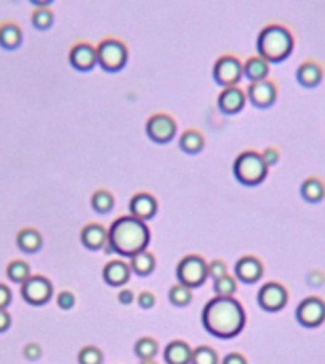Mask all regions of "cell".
Segmentation results:
<instances>
[{
    "label": "cell",
    "instance_id": "cell-1",
    "mask_svg": "<svg viewBox=\"0 0 325 364\" xmlns=\"http://www.w3.org/2000/svg\"><path fill=\"white\" fill-rule=\"evenodd\" d=\"M202 323L203 329L211 336L228 340L242 332L245 324V311L238 300L217 296L203 307Z\"/></svg>",
    "mask_w": 325,
    "mask_h": 364
},
{
    "label": "cell",
    "instance_id": "cell-2",
    "mask_svg": "<svg viewBox=\"0 0 325 364\" xmlns=\"http://www.w3.org/2000/svg\"><path fill=\"white\" fill-rule=\"evenodd\" d=\"M149 241H151V231L145 222L129 214L112 222L107 231V243L103 249L107 253H117L120 256L132 258L141 250H146Z\"/></svg>",
    "mask_w": 325,
    "mask_h": 364
},
{
    "label": "cell",
    "instance_id": "cell-3",
    "mask_svg": "<svg viewBox=\"0 0 325 364\" xmlns=\"http://www.w3.org/2000/svg\"><path fill=\"white\" fill-rule=\"evenodd\" d=\"M295 48V38L289 31L282 25H270L259 33L257 38V52L259 57H262L270 63H284L289 57Z\"/></svg>",
    "mask_w": 325,
    "mask_h": 364
},
{
    "label": "cell",
    "instance_id": "cell-4",
    "mask_svg": "<svg viewBox=\"0 0 325 364\" xmlns=\"http://www.w3.org/2000/svg\"><path fill=\"white\" fill-rule=\"evenodd\" d=\"M267 163L262 162V156L257 152H242L234 162V177L238 179L240 184H261L262 180L267 179Z\"/></svg>",
    "mask_w": 325,
    "mask_h": 364
},
{
    "label": "cell",
    "instance_id": "cell-5",
    "mask_svg": "<svg viewBox=\"0 0 325 364\" xmlns=\"http://www.w3.org/2000/svg\"><path fill=\"white\" fill-rule=\"evenodd\" d=\"M97 65L107 72H118L128 61V48L117 38H105L95 46Z\"/></svg>",
    "mask_w": 325,
    "mask_h": 364
},
{
    "label": "cell",
    "instance_id": "cell-6",
    "mask_svg": "<svg viewBox=\"0 0 325 364\" xmlns=\"http://www.w3.org/2000/svg\"><path fill=\"white\" fill-rule=\"evenodd\" d=\"M208 277V264L200 256H186V258H183L179 262V266H177V281L181 285L188 287V289L202 287Z\"/></svg>",
    "mask_w": 325,
    "mask_h": 364
},
{
    "label": "cell",
    "instance_id": "cell-7",
    "mask_svg": "<svg viewBox=\"0 0 325 364\" xmlns=\"http://www.w3.org/2000/svg\"><path fill=\"white\" fill-rule=\"evenodd\" d=\"M213 78L223 87L238 86V82L244 78L242 63L233 55H225V57L217 59V63L213 67Z\"/></svg>",
    "mask_w": 325,
    "mask_h": 364
},
{
    "label": "cell",
    "instance_id": "cell-8",
    "mask_svg": "<svg viewBox=\"0 0 325 364\" xmlns=\"http://www.w3.org/2000/svg\"><path fill=\"white\" fill-rule=\"evenodd\" d=\"M53 294L52 283L42 275H31L23 285H21V296L31 306H44Z\"/></svg>",
    "mask_w": 325,
    "mask_h": 364
},
{
    "label": "cell",
    "instance_id": "cell-9",
    "mask_svg": "<svg viewBox=\"0 0 325 364\" xmlns=\"http://www.w3.org/2000/svg\"><path fill=\"white\" fill-rule=\"evenodd\" d=\"M297 321L307 326V329H316L325 321V304L321 298L316 296H308L299 304L295 311Z\"/></svg>",
    "mask_w": 325,
    "mask_h": 364
},
{
    "label": "cell",
    "instance_id": "cell-10",
    "mask_svg": "<svg viewBox=\"0 0 325 364\" xmlns=\"http://www.w3.org/2000/svg\"><path fill=\"white\" fill-rule=\"evenodd\" d=\"M177 133V123L168 114H154L146 121V135L158 145H168Z\"/></svg>",
    "mask_w": 325,
    "mask_h": 364
},
{
    "label": "cell",
    "instance_id": "cell-11",
    "mask_svg": "<svg viewBox=\"0 0 325 364\" xmlns=\"http://www.w3.org/2000/svg\"><path fill=\"white\" fill-rule=\"evenodd\" d=\"M257 302L265 311H279L287 304V290L284 289V285L279 283L262 285L259 294H257Z\"/></svg>",
    "mask_w": 325,
    "mask_h": 364
},
{
    "label": "cell",
    "instance_id": "cell-12",
    "mask_svg": "<svg viewBox=\"0 0 325 364\" xmlns=\"http://www.w3.org/2000/svg\"><path fill=\"white\" fill-rule=\"evenodd\" d=\"M245 97L257 109H268L276 103V86L268 80L255 82V84H250Z\"/></svg>",
    "mask_w": 325,
    "mask_h": 364
},
{
    "label": "cell",
    "instance_id": "cell-13",
    "mask_svg": "<svg viewBox=\"0 0 325 364\" xmlns=\"http://www.w3.org/2000/svg\"><path fill=\"white\" fill-rule=\"evenodd\" d=\"M69 59L70 65L76 70L87 72V70H92L97 65V52H95V46H92V44L80 42V44H75V46L70 48Z\"/></svg>",
    "mask_w": 325,
    "mask_h": 364
},
{
    "label": "cell",
    "instance_id": "cell-14",
    "mask_svg": "<svg viewBox=\"0 0 325 364\" xmlns=\"http://www.w3.org/2000/svg\"><path fill=\"white\" fill-rule=\"evenodd\" d=\"M245 93L240 89L238 86L234 87H225L217 99V104H219V110L225 112V114H238L240 110L245 106Z\"/></svg>",
    "mask_w": 325,
    "mask_h": 364
},
{
    "label": "cell",
    "instance_id": "cell-15",
    "mask_svg": "<svg viewBox=\"0 0 325 364\" xmlns=\"http://www.w3.org/2000/svg\"><path fill=\"white\" fill-rule=\"evenodd\" d=\"M236 279H240L245 285H255L262 277V264L253 256H244L236 262L234 266Z\"/></svg>",
    "mask_w": 325,
    "mask_h": 364
},
{
    "label": "cell",
    "instance_id": "cell-16",
    "mask_svg": "<svg viewBox=\"0 0 325 364\" xmlns=\"http://www.w3.org/2000/svg\"><path fill=\"white\" fill-rule=\"evenodd\" d=\"M156 211L158 203L151 194H135L132 197V202H129V213H132V216L143 220V222L151 220L156 214Z\"/></svg>",
    "mask_w": 325,
    "mask_h": 364
},
{
    "label": "cell",
    "instance_id": "cell-17",
    "mask_svg": "<svg viewBox=\"0 0 325 364\" xmlns=\"http://www.w3.org/2000/svg\"><path fill=\"white\" fill-rule=\"evenodd\" d=\"M132 277V268L124 260H111L103 268L105 283L111 287H122Z\"/></svg>",
    "mask_w": 325,
    "mask_h": 364
},
{
    "label": "cell",
    "instance_id": "cell-18",
    "mask_svg": "<svg viewBox=\"0 0 325 364\" xmlns=\"http://www.w3.org/2000/svg\"><path fill=\"white\" fill-rule=\"evenodd\" d=\"M297 82L301 84L302 87H316L319 86V82L324 78V70L318 63L314 61H304V63L297 69Z\"/></svg>",
    "mask_w": 325,
    "mask_h": 364
},
{
    "label": "cell",
    "instance_id": "cell-19",
    "mask_svg": "<svg viewBox=\"0 0 325 364\" xmlns=\"http://www.w3.org/2000/svg\"><path fill=\"white\" fill-rule=\"evenodd\" d=\"M84 247L90 250L103 249L107 243V230L101 224H87L80 233Z\"/></svg>",
    "mask_w": 325,
    "mask_h": 364
},
{
    "label": "cell",
    "instance_id": "cell-20",
    "mask_svg": "<svg viewBox=\"0 0 325 364\" xmlns=\"http://www.w3.org/2000/svg\"><path fill=\"white\" fill-rule=\"evenodd\" d=\"M242 69H244V78L250 80V84H255V82H262L268 80L267 76L270 72V65L265 61L262 57H250L245 61V65H242Z\"/></svg>",
    "mask_w": 325,
    "mask_h": 364
},
{
    "label": "cell",
    "instance_id": "cell-21",
    "mask_svg": "<svg viewBox=\"0 0 325 364\" xmlns=\"http://www.w3.org/2000/svg\"><path fill=\"white\" fill-rule=\"evenodd\" d=\"M21 40H23V33L18 23H14V21L0 23V46L6 50H16L21 46Z\"/></svg>",
    "mask_w": 325,
    "mask_h": 364
},
{
    "label": "cell",
    "instance_id": "cell-22",
    "mask_svg": "<svg viewBox=\"0 0 325 364\" xmlns=\"http://www.w3.org/2000/svg\"><path fill=\"white\" fill-rule=\"evenodd\" d=\"M192 349L188 347V343L181 340L171 341L166 351H164V358L168 364H191Z\"/></svg>",
    "mask_w": 325,
    "mask_h": 364
},
{
    "label": "cell",
    "instance_id": "cell-23",
    "mask_svg": "<svg viewBox=\"0 0 325 364\" xmlns=\"http://www.w3.org/2000/svg\"><path fill=\"white\" fill-rule=\"evenodd\" d=\"M129 268H132V272L141 275V277H146V275H151L154 272V268H156V260H154V255H151L149 250H141L135 256H132V260H129Z\"/></svg>",
    "mask_w": 325,
    "mask_h": 364
},
{
    "label": "cell",
    "instance_id": "cell-24",
    "mask_svg": "<svg viewBox=\"0 0 325 364\" xmlns=\"http://www.w3.org/2000/svg\"><path fill=\"white\" fill-rule=\"evenodd\" d=\"M18 247L27 255L38 253L42 249V236L33 228H25L18 233Z\"/></svg>",
    "mask_w": 325,
    "mask_h": 364
},
{
    "label": "cell",
    "instance_id": "cell-25",
    "mask_svg": "<svg viewBox=\"0 0 325 364\" xmlns=\"http://www.w3.org/2000/svg\"><path fill=\"white\" fill-rule=\"evenodd\" d=\"M301 196L308 203L321 202L325 196V186L318 179H307L301 186Z\"/></svg>",
    "mask_w": 325,
    "mask_h": 364
},
{
    "label": "cell",
    "instance_id": "cell-26",
    "mask_svg": "<svg viewBox=\"0 0 325 364\" xmlns=\"http://www.w3.org/2000/svg\"><path fill=\"white\" fill-rule=\"evenodd\" d=\"M181 150H185L186 154H198L203 148V137L198 131H185L179 139Z\"/></svg>",
    "mask_w": 325,
    "mask_h": 364
},
{
    "label": "cell",
    "instance_id": "cell-27",
    "mask_svg": "<svg viewBox=\"0 0 325 364\" xmlns=\"http://www.w3.org/2000/svg\"><path fill=\"white\" fill-rule=\"evenodd\" d=\"M6 273L10 281H14V283H18V285H23L25 281L31 277V268L27 262L14 260L8 264Z\"/></svg>",
    "mask_w": 325,
    "mask_h": 364
},
{
    "label": "cell",
    "instance_id": "cell-28",
    "mask_svg": "<svg viewBox=\"0 0 325 364\" xmlns=\"http://www.w3.org/2000/svg\"><path fill=\"white\" fill-rule=\"evenodd\" d=\"M92 207H93V211L99 214L111 213L112 207H114V197H112L111 192L97 190L92 196Z\"/></svg>",
    "mask_w": 325,
    "mask_h": 364
},
{
    "label": "cell",
    "instance_id": "cell-29",
    "mask_svg": "<svg viewBox=\"0 0 325 364\" xmlns=\"http://www.w3.org/2000/svg\"><path fill=\"white\" fill-rule=\"evenodd\" d=\"M33 19V25H35L38 31H46L52 27L53 23V12L50 6H35V12L31 16Z\"/></svg>",
    "mask_w": 325,
    "mask_h": 364
},
{
    "label": "cell",
    "instance_id": "cell-30",
    "mask_svg": "<svg viewBox=\"0 0 325 364\" xmlns=\"http://www.w3.org/2000/svg\"><path fill=\"white\" fill-rule=\"evenodd\" d=\"M213 290L215 294L221 296V298H233L234 292H236V279H234L233 275L225 273L223 277L215 279Z\"/></svg>",
    "mask_w": 325,
    "mask_h": 364
},
{
    "label": "cell",
    "instance_id": "cell-31",
    "mask_svg": "<svg viewBox=\"0 0 325 364\" xmlns=\"http://www.w3.org/2000/svg\"><path fill=\"white\" fill-rule=\"evenodd\" d=\"M192 300V289L185 287V285L177 283L175 287H171L169 290V302L177 307H185L188 306Z\"/></svg>",
    "mask_w": 325,
    "mask_h": 364
},
{
    "label": "cell",
    "instance_id": "cell-32",
    "mask_svg": "<svg viewBox=\"0 0 325 364\" xmlns=\"http://www.w3.org/2000/svg\"><path fill=\"white\" fill-rule=\"evenodd\" d=\"M191 364H219V358H217V353L211 347L202 346L192 349Z\"/></svg>",
    "mask_w": 325,
    "mask_h": 364
},
{
    "label": "cell",
    "instance_id": "cell-33",
    "mask_svg": "<svg viewBox=\"0 0 325 364\" xmlns=\"http://www.w3.org/2000/svg\"><path fill=\"white\" fill-rule=\"evenodd\" d=\"M158 353V343L152 338H141L135 341V355L143 360V358H154Z\"/></svg>",
    "mask_w": 325,
    "mask_h": 364
},
{
    "label": "cell",
    "instance_id": "cell-34",
    "mask_svg": "<svg viewBox=\"0 0 325 364\" xmlns=\"http://www.w3.org/2000/svg\"><path fill=\"white\" fill-rule=\"evenodd\" d=\"M78 363L80 364H101L103 363V353L99 351L97 347L87 346L82 347L78 353Z\"/></svg>",
    "mask_w": 325,
    "mask_h": 364
},
{
    "label": "cell",
    "instance_id": "cell-35",
    "mask_svg": "<svg viewBox=\"0 0 325 364\" xmlns=\"http://www.w3.org/2000/svg\"><path fill=\"white\" fill-rule=\"evenodd\" d=\"M76 304V298L73 292H69V290H63L61 294L58 296V306L59 309H65V311H69V309H73Z\"/></svg>",
    "mask_w": 325,
    "mask_h": 364
},
{
    "label": "cell",
    "instance_id": "cell-36",
    "mask_svg": "<svg viewBox=\"0 0 325 364\" xmlns=\"http://www.w3.org/2000/svg\"><path fill=\"white\" fill-rule=\"evenodd\" d=\"M227 273V264L223 260H213L211 264H208V275L209 277H213L215 279H219L223 277Z\"/></svg>",
    "mask_w": 325,
    "mask_h": 364
},
{
    "label": "cell",
    "instance_id": "cell-37",
    "mask_svg": "<svg viewBox=\"0 0 325 364\" xmlns=\"http://www.w3.org/2000/svg\"><path fill=\"white\" fill-rule=\"evenodd\" d=\"M23 355L27 360H38L42 357V349L38 343H27L23 349Z\"/></svg>",
    "mask_w": 325,
    "mask_h": 364
},
{
    "label": "cell",
    "instance_id": "cell-38",
    "mask_svg": "<svg viewBox=\"0 0 325 364\" xmlns=\"http://www.w3.org/2000/svg\"><path fill=\"white\" fill-rule=\"evenodd\" d=\"M137 304H139L143 309H151V307H154V304H156V298H154L152 292H141V294L137 296Z\"/></svg>",
    "mask_w": 325,
    "mask_h": 364
},
{
    "label": "cell",
    "instance_id": "cell-39",
    "mask_svg": "<svg viewBox=\"0 0 325 364\" xmlns=\"http://www.w3.org/2000/svg\"><path fill=\"white\" fill-rule=\"evenodd\" d=\"M10 302H12V292H10L6 285L0 283V309H6L10 306Z\"/></svg>",
    "mask_w": 325,
    "mask_h": 364
},
{
    "label": "cell",
    "instance_id": "cell-40",
    "mask_svg": "<svg viewBox=\"0 0 325 364\" xmlns=\"http://www.w3.org/2000/svg\"><path fill=\"white\" fill-rule=\"evenodd\" d=\"M262 162L267 163V167H270V165H274V163H278L279 160V154L274 148H267V150L262 152Z\"/></svg>",
    "mask_w": 325,
    "mask_h": 364
},
{
    "label": "cell",
    "instance_id": "cell-41",
    "mask_svg": "<svg viewBox=\"0 0 325 364\" xmlns=\"http://www.w3.org/2000/svg\"><path fill=\"white\" fill-rule=\"evenodd\" d=\"M135 300V294L132 290L128 289H122L120 290V294H118V302L122 304V306H129V304H134Z\"/></svg>",
    "mask_w": 325,
    "mask_h": 364
},
{
    "label": "cell",
    "instance_id": "cell-42",
    "mask_svg": "<svg viewBox=\"0 0 325 364\" xmlns=\"http://www.w3.org/2000/svg\"><path fill=\"white\" fill-rule=\"evenodd\" d=\"M10 324H12V317H10V313L6 309H0V332H6L10 329Z\"/></svg>",
    "mask_w": 325,
    "mask_h": 364
},
{
    "label": "cell",
    "instance_id": "cell-43",
    "mask_svg": "<svg viewBox=\"0 0 325 364\" xmlns=\"http://www.w3.org/2000/svg\"><path fill=\"white\" fill-rule=\"evenodd\" d=\"M223 364H247V360L240 353H228L227 357L223 358Z\"/></svg>",
    "mask_w": 325,
    "mask_h": 364
},
{
    "label": "cell",
    "instance_id": "cell-44",
    "mask_svg": "<svg viewBox=\"0 0 325 364\" xmlns=\"http://www.w3.org/2000/svg\"><path fill=\"white\" fill-rule=\"evenodd\" d=\"M307 281H308V285H321L324 283V275H321L319 272H314L308 275Z\"/></svg>",
    "mask_w": 325,
    "mask_h": 364
},
{
    "label": "cell",
    "instance_id": "cell-45",
    "mask_svg": "<svg viewBox=\"0 0 325 364\" xmlns=\"http://www.w3.org/2000/svg\"><path fill=\"white\" fill-rule=\"evenodd\" d=\"M35 6H50L52 4V0H31Z\"/></svg>",
    "mask_w": 325,
    "mask_h": 364
},
{
    "label": "cell",
    "instance_id": "cell-46",
    "mask_svg": "<svg viewBox=\"0 0 325 364\" xmlns=\"http://www.w3.org/2000/svg\"><path fill=\"white\" fill-rule=\"evenodd\" d=\"M139 364H156V360L154 358H143Z\"/></svg>",
    "mask_w": 325,
    "mask_h": 364
}]
</instances>
